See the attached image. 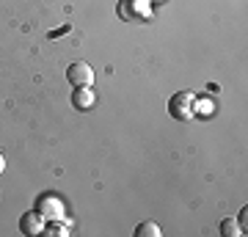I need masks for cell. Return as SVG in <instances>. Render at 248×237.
Wrapping results in <instances>:
<instances>
[{
    "label": "cell",
    "instance_id": "cell-9",
    "mask_svg": "<svg viewBox=\"0 0 248 237\" xmlns=\"http://www.w3.org/2000/svg\"><path fill=\"white\" fill-rule=\"evenodd\" d=\"M0 171H3V155H0Z\"/></svg>",
    "mask_w": 248,
    "mask_h": 237
},
{
    "label": "cell",
    "instance_id": "cell-8",
    "mask_svg": "<svg viewBox=\"0 0 248 237\" xmlns=\"http://www.w3.org/2000/svg\"><path fill=\"white\" fill-rule=\"evenodd\" d=\"M45 232L47 235H53V237H61V235H66V226L58 223V221H53V226H45Z\"/></svg>",
    "mask_w": 248,
    "mask_h": 237
},
{
    "label": "cell",
    "instance_id": "cell-1",
    "mask_svg": "<svg viewBox=\"0 0 248 237\" xmlns=\"http://www.w3.org/2000/svg\"><path fill=\"white\" fill-rule=\"evenodd\" d=\"M169 113L174 116V119H182V122L193 119L196 116V97L190 94V91H179V94H174L171 102H169Z\"/></svg>",
    "mask_w": 248,
    "mask_h": 237
},
{
    "label": "cell",
    "instance_id": "cell-3",
    "mask_svg": "<svg viewBox=\"0 0 248 237\" xmlns=\"http://www.w3.org/2000/svg\"><path fill=\"white\" fill-rule=\"evenodd\" d=\"M66 80H69L75 88H91V83H94V69H91L86 61H75L66 69Z\"/></svg>",
    "mask_w": 248,
    "mask_h": 237
},
{
    "label": "cell",
    "instance_id": "cell-7",
    "mask_svg": "<svg viewBox=\"0 0 248 237\" xmlns=\"http://www.w3.org/2000/svg\"><path fill=\"white\" fill-rule=\"evenodd\" d=\"M221 232H223L226 237H237V235H243V229H240V223H237L234 218H226V221H223V223H221Z\"/></svg>",
    "mask_w": 248,
    "mask_h": 237
},
{
    "label": "cell",
    "instance_id": "cell-5",
    "mask_svg": "<svg viewBox=\"0 0 248 237\" xmlns=\"http://www.w3.org/2000/svg\"><path fill=\"white\" fill-rule=\"evenodd\" d=\"M72 105L78 108V111H89V108L94 105V91H91V88H75Z\"/></svg>",
    "mask_w": 248,
    "mask_h": 237
},
{
    "label": "cell",
    "instance_id": "cell-4",
    "mask_svg": "<svg viewBox=\"0 0 248 237\" xmlns=\"http://www.w3.org/2000/svg\"><path fill=\"white\" fill-rule=\"evenodd\" d=\"M45 215H42V212H25V215H22V221H19V229H22V232H25V235H42V232H45Z\"/></svg>",
    "mask_w": 248,
    "mask_h": 237
},
{
    "label": "cell",
    "instance_id": "cell-2",
    "mask_svg": "<svg viewBox=\"0 0 248 237\" xmlns=\"http://www.w3.org/2000/svg\"><path fill=\"white\" fill-rule=\"evenodd\" d=\"M36 212H42L45 215V221H58V223H69L66 221V210H63V202L58 199V196H42L39 199V204H36Z\"/></svg>",
    "mask_w": 248,
    "mask_h": 237
},
{
    "label": "cell",
    "instance_id": "cell-6",
    "mask_svg": "<svg viewBox=\"0 0 248 237\" xmlns=\"http://www.w3.org/2000/svg\"><path fill=\"white\" fill-rule=\"evenodd\" d=\"M135 237H160V226H157V223H152V221H146V223H138V229H135Z\"/></svg>",
    "mask_w": 248,
    "mask_h": 237
}]
</instances>
